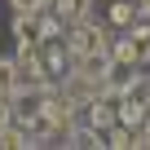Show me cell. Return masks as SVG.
I'll list each match as a JSON object with an SVG mask.
<instances>
[{
  "mask_svg": "<svg viewBox=\"0 0 150 150\" xmlns=\"http://www.w3.org/2000/svg\"><path fill=\"white\" fill-rule=\"evenodd\" d=\"M106 22H110L115 31H128V27L137 22V5H132V0H110V9H106Z\"/></svg>",
  "mask_w": 150,
  "mask_h": 150,
  "instance_id": "6da1fadb",
  "label": "cell"
},
{
  "mask_svg": "<svg viewBox=\"0 0 150 150\" xmlns=\"http://www.w3.org/2000/svg\"><path fill=\"white\" fill-rule=\"evenodd\" d=\"M13 75H18L13 57H0V93H13Z\"/></svg>",
  "mask_w": 150,
  "mask_h": 150,
  "instance_id": "5b68a950",
  "label": "cell"
},
{
  "mask_svg": "<svg viewBox=\"0 0 150 150\" xmlns=\"http://www.w3.org/2000/svg\"><path fill=\"white\" fill-rule=\"evenodd\" d=\"M110 62H115V66H141L132 35H115V40H110Z\"/></svg>",
  "mask_w": 150,
  "mask_h": 150,
  "instance_id": "3957f363",
  "label": "cell"
},
{
  "mask_svg": "<svg viewBox=\"0 0 150 150\" xmlns=\"http://www.w3.org/2000/svg\"><path fill=\"white\" fill-rule=\"evenodd\" d=\"M13 35L18 44H40V13H13Z\"/></svg>",
  "mask_w": 150,
  "mask_h": 150,
  "instance_id": "7a4b0ae2",
  "label": "cell"
},
{
  "mask_svg": "<svg viewBox=\"0 0 150 150\" xmlns=\"http://www.w3.org/2000/svg\"><path fill=\"white\" fill-rule=\"evenodd\" d=\"M53 9H57L62 22H80V18L93 13V0H53Z\"/></svg>",
  "mask_w": 150,
  "mask_h": 150,
  "instance_id": "277c9868",
  "label": "cell"
},
{
  "mask_svg": "<svg viewBox=\"0 0 150 150\" xmlns=\"http://www.w3.org/2000/svg\"><path fill=\"white\" fill-rule=\"evenodd\" d=\"M137 5V18H150V0H132Z\"/></svg>",
  "mask_w": 150,
  "mask_h": 150,
  "instance_id": "52a82bcc",
  "label": "cell"
},
{
  "mask_svg": "<svg viewBox=\"0 0 150 150\" xmlns=\"http://www.w3.org/2000/svg\"><path fill=\"white\" fill-rule=\"evenodd\" d=\"M49 9V0H13V13H40Z\"/></svg>",
  "mask_w": 150,
  "mask_h": 150,
  "instance_id": "8992f818",
  "label": "cell"
}]
</instances>
